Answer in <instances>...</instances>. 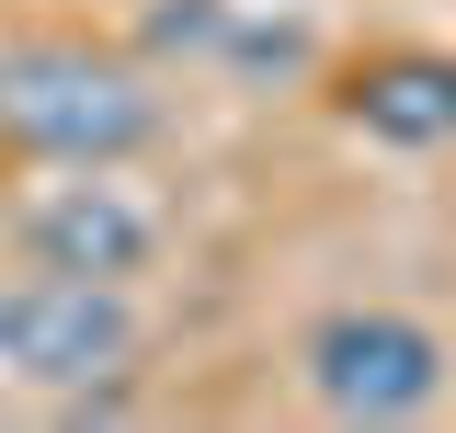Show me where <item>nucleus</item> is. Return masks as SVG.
<instances>
[{"label":"nucleus","instance_id":"39448f33","mask_svg":"<svg viewBox=\"0 0 456 433\" xmlns=\"http://www.w3.org/2000/svg\"><path fill=\"white\" fill-rule=\"evenodd\" d=\"M331 114L377 149H456V46H365L331 80Z\"/></svg>","mask_w":456,"mask_h":433},{"label":"nucleus","instance_id":"7ed1b4c3","mask_svg":"<svg viewBox=\"0 0 456 433\" xmlns=\"http://www.w3.org/2000/svg\"><path fill=\"white\" fill-rule=\"evenodd\" d=\"M297 377H308V399L331 411V422H422V411H445L456 388V354L434 320H411V308H331V320L297 331Z\"/></svg>","mask_w":456,"mask_h":433},{"label":"nucleus","instance_id":"20e7f679","mask_svg":"<svg viewBox=\"0 0 456 433\" xmlns=\"http://www.w3.org/2000/svg\"><path fill=\"white\" fill-rule=\"evenodd\" d=\"M12 240H23V263L114 274V285H137V274L160 263V206H149L137 183H114V171H57L46 194H23Z\"/></svg>","mask_w":456,"mask_h":433},{"label":"nucleus","instance_id":"423d86ee","mask_svg":"<svg viewBox=\"0 0 456 433\" xmlns=\"http://www.w3.org/2000/svg\"><path fill=\"white\" fill-rule=\"evenodd\" d=\"M228 23H240V0H171V12H149V57H206V46H228Z\"/></svg>","mask_w":456,"mask_h":433},{"label":"nucleus","instance_id":"f257e3e1","mask_svg":"<svg viewBox=\"0 0 456 433\" xmlns=\"http://www.w3.org/2000/svg\"><path fill=\"white\" fill-rule=\"evenodd\" d=\"M171 137V92L149 57L92 35H12L0 46V149L35 171H126Z\"/></svg>","mask_w":456,"mask_h":433},{"label":"nucleus","instance_id":"f03ea898","mask_svg":"<svg viewBox=\"0 0 456 433\" xmlns=\"http://www.w3.org/2000/svg\"><path fill=\"white\" fill-rule=\"evenodd\" d=\"M137 354H149L137 285H114V274H57V263L0 274V377L12 388L80 399V388L137 377Z\"/></svg>","mask_w":456,"mask_h":433}]
</instances>
